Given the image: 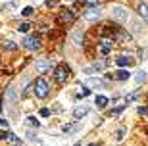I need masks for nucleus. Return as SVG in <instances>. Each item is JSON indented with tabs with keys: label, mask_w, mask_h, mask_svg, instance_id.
<instances>
[{
	"label": "nucleus",
	"mask_w": 148,
	"mask_h": 146,
	"mask_svg": "<svg viewBox=\"0 0 148 146\" xmlns=\"http://www.w3.org/2000/svg\"><path fill=\"white\" fill-rule=\"evenodd\" d=\"M0 110H2V108H0Z\"/></svg>",
	"instance_id": "obj_34"
},
{
	"label": "nucleus",
	"mask_w": 148,
	"mask_h": 146,
	"mask_svg": "<svg viewBox=\"0 0 148 146\" xmlns=\"http://www.w3.org/2000/svg\"><path fill=\"white\" fill-rule=\"evenodd\" d=\"M58 21L60 23H73L75 21V16H73L71 10H62L60 14H58Z\"/></svg>",
	"instance_id": "obj_5"
},
{
	"label": "nucleus",
	"mask_w": 148,
	"mask_h": 146,
	"mask_svg": "<svg viewBox=\"0 0 148 146\" xmlns=\"http://www.w3.org/2000/svg\"><path fill=\"white\" fill-rule=\"evenodd\" d=\"M52 65H54L52 62H44V60H42V62H37V64H35V69H37L38 73H44V71L52 69Z\"/></svg>",
	"instance_id": "obj_7"
},
{
	"label": "nucleus",
	"mask_w": 148,
	"mask_h": 146,
	"mask_svg": "<svg viewBox=\"0 0 148 146\" xmlns=\"http://www.w3.org/2000/svg\"><path fill=\"white\" fill-rule=\"evenodd\" d=\"M131 77V73L127 69H119V71H115V79H119V81H127Z\"/></svg>",
	"instance_id": "obj_13"
},
{
	"label": "nucleus",
	"mask_w": 148,
	"mask_h": 146,
	"mask_svg": "<svg viewBox=\"0 0 148 146\" xmlns=\"http://www.w3.org/2000/svg\"><path fill=\"white\" fill-rule=\"evenodd\" d=\"M0 125H4V127H6V125H8V121H6V119H2V117H0Z\"/></svg>",
	"instance_id": "obj_31"
},
{
	"label": "nucleus",
	"mask_w": 148,
	"mask_h": 146,
	"mask_svg": "<svg viewBox=\"0 0 148 146\" xmlns=\"http://www.w3.org/2000/svg\"><path fill=\"white\" fill-rule=\"evenodd\" d=\"M108 102H110V100H108L106 96H102V94H98V96L94 98V104H96V106H98L100 110H104L106 106H108Z\"/></svg>",
	"instance_id": "obj_10"
},
{
	"label": "nucleus",
	"mask_w": 148,
	"mask_h": 146,
	"mask_svg": "<svg viewBox=\"0 0 148 146\" xmlns=\"http://www.w3.org/2000/svg\"><path fill=\"white\" fill-rule=\"evenodd\" d=\"M112 17L119 23H125L127 19H129V12H127V8H123V6H112Z\"/></svg>",
	"instance_id": "obj_1"
},
{
	"label": "nucleus",
	"mask_w": 148,
	"mask_h": 146,
	"mask_svg": "<svg viewBox=\"0 0 148 146\" xmlns=\"http://www.w3.org/2000/svg\"><path fill=\"white\" fill-rule=\"evenodd\" d=\"M6 141L12 142L14 146H21V141H19V138H17V136L14 135V133H6Z\"/></svg>",
	"instance_id": "obj_15"
},
{
	"label": "nucleus",
	"mask_w": 148,
	"mask_h": 146,
	"mask_svg": "<svg viewBox=\"0 0 148 146\" xmlns=\"http://www.w3.org/2000/svg\"><path fill=\"white\" fill-rule=\"evenodd\" d=\"M100 52H102V54H110L112 52V40L110 38H104V40H102V44H100Z\"/></svg>",
	"instance_id": "obj_9"
},
{
	"label": "nucleus",
	"mask_w": 148,
	"mask_h": 146,
	"mask_svg": "<svg viewBox=\"0 0 148 146\" xmlns=\"http://www.w3.org/2000/svg\"><path fill=\"white\" fill-rule=\"evenodd\" d=\"M6 100H8V104H14L17 100V94H16V87L12 85L10 88H8V92H6Z\"/></svg>",
	"instance_id": "obj_8"
},
{
	"label": "nucleus",
	"mask_w": 148,
	"mask_h": 146,
	"mask_svg": "<svg viewBox=\"0 0 148 146\" xmlns=\"http://www.w3.org/2000/svg\"><path fill=\"white\" fill-rule=\"evenodd\" d=\"M123 135H125V129H119L117 133H115V141H121V138H123Z\"/></svg>",
	"instance_id": "obj_24"
},
{
	"label": "nucleus",
	"mask_w": 148,
	"mask_h": 146,
	"mask_svg": "<svg viewBox=\"0 0 148 146\" xmlns=\"http://www.w3.org/2000/svg\"><path fill=\"white\" fill-rule=\"evenodd\" d=\"M40 115H42V117H48V115H50V110L48 108H42V110H40Z\"/></svg>",
	"instance_id": "obj_28"
},
{
	"label": "nucleus",
	"mask_w": 148,
	"mask_h": 146,
	"mask_svg": "<svg viewBox=\"0 0 148 146\" xmlns=\"http://www.w3.org/2000/svg\"><path fill=\"white\" fill-rule=\"evenodd\" d=\"M29 27H31L29 23H21V25H19V31H21V33H27V31H29Z\"/></svg>",
	"instance_id": "obj_25"
},
{
	"label": "nucleus",
	"mask_w": 148,
	"mask_h": 146,
	"mask_svg": "<svg viewBox=\"0 0 148 146\" xmlns=\"http://www.w3.org/2000/svg\"><path fill=\"white\" fill-rule=\"evenodd\" d=\"M2 46H4L6 50H16V48H17V44H16V42H12V40H6Z\"/></svg>",
	"instance_id": "obj_18"
},
{
	"label": "nucleus",
	"mask_w": 148,
	"mask_h": 146,
	"mask_svg": "<svg viewBox=\"0 0 148 146\" xmlns=\"http://www.w3.org/2000/svg\"><path fill=\"white\" fill-rule=\"evenodd\" d=\"M87 114H88V110H87V108H75V110H73V117H75V119L85 117Z\"/></svg>",
	"instance_id": "obj_16"
},
{
	"label": "nucleus",
	"mask_w": 148,
	"mask_h": 146,
	"mask_svg": "<svg viewBox=\"0 0 148 146\" xmlns=\"http://www.w3.org/2000/svg\"><path fill=\"white\" fill-rule=\"evenodd\" d=\"M77 129H79V125H66V127H64L66 133H73V131H77Z\"/></svg>",
	"instance_id": "obj_21"
},
{
	"label": "nucleus",
	"mask_w": 148,
	"mask_h": 146,
	"mask_svg": "<svg viewBox=\"0 0 148 146\" xmlns=\"http://www.w3.org/2000/svg\"><path fill=\"white\" fill-rule=\"evenodd\" d=\"M115 64L119 65V67H125V65H131L133 64V58H129V56H119V58L115 60Z\"/></svg>",
	"instance_id": "obj_11"
},
{
	"label": "nucleus",
	"mask_w": 148,
	"mask_h": 146,
	"mask_svg": "<svg viewBox=\"0 0 148 146\" xmlns=\"http://www.w3.org/2000/svg\"><path fill=\"white\" fill-rule=\"evenodd\" d=\"M27 125H33V127H38V119H35L33 115H31V117H27Z\"/></svg>",
	"instance_id": "obj_22"
},
{
	"label": "nucleus",
	"mask_w": 148,
	"mask_h": 146,
	"mask_svg": "<svg viewBox=\"0 0 148 146\" xmlns=\"http://www.w3.org/2000/svg\"><path fill=\"white\" fill-rule=\"evenodd\" d=\"M115 38H117L119 42H127V40H129L131 37H129V35H127L125 31H117V33H115Z\"/></svg>",
	"instance_id": "obj_17"
},
{
	"label": "nucleus",
	"mask_w": 148,
	"mask_h": 146,
	"mask_svg": "<svg viewBox=\"0 0 148 146\" xmlns=\"http://www.w3.org/2000/svg\"><path fill=\"white\" fill-rule=\"evenodd\" d=\"M85 85H87V87H104V81H102V79H94V77H90V79L85 81Z\"/></svg>",
	"instance_id": "obj_12"
},
{
	"label": "nucleus",
	"mask_w": 148,
	"mask_h": 146,
	"mask_svg": "<svg viewBox=\"0 0 148 146\" xmlns=\"http://www.w3.org/2000/svg\"><path fill=\"white\" fill-rule=\"evenodd\" d=\"M138 114H140V115H148V108H146V106H144V108L140 106V108H138Z\"/></svg>",
	"instance_id": "obj_29"
},
{
	"label": "nucleus",
	"mask_w": 148,
	"mask_h": 146,
	"mask_svg": "<svg viewBox=\"0 0 148 146\" xmlns=\"http://www.w3.org/2000/svg\"><path fill=\"white\" fill-rule=\"evenodd\" d=\"M88 146H98V144H88Z\"/></svg>",
	"instance_id": "obj_33"
},
{
	"label": "nucleus",
	"mask_w": 148,
	"mask_h": 146,
	"mask_svg": "<svg viewBox=\"0 0 148 146\" xmlns=\"http://www.w3.org/2000/svg\"><path fill=\"white\" fill-rule=\"evenodd\" d=\"M31 14H33V8H31V6H25V8H23V12H21V16H25V17H29Z\"/></svg>",
	"instance_id": "obj_19"
},
{
	"label": "nucleus",
	"mask_w": 148,
	"mask_h": 146,
	"mask_svg": "<svg viewBox=\"0 0 148 146\" xmlns=\"http://www.w3.org/2000/svg\"><path fill=\"white\" fill-rule=\"evenodd\" d=\"M85 17H87L88 21H96L100 17V8L96 6V8H90V10H87V14H85Z\"/></svg>",
	"instance_id": "obj_6"
},
{
	"label": "nucleus",
	"mask_w": 148,
	"mask_h": 146,
	"mask_svg": "<svg viewBox=\"0 0 148 146\" xmlns=\"http://www.w3.org/2000/svg\"><path fill=\"white\" fill-rule=\"evenodd\" d=\"M48 90H50L48 83L44 81L42 77H38L37 81H35V94H37L38 98H46L48 96Z\"/></svg>",
	"instance_id": "obj_2"
},
{
	"label": "nucleus",
	"mask_w": 148,
	"mask_h": 146,
	"mask_svg": "<svg viewBox=\"0 0 148 146\" xmlns=\"http://www.w3.org/2000/svg\"><path fill=\"white\" fill-rule=\"evenodd\" d=\"M56 4V0H46V6H54Z\"/></svg>",
	"instance_id": "obj_30"
},
{
	"label": "nucleus",
	"mask_w": 148,
	"mask_h": 146,
	"mask_svg": "<svg viewBox=\"0 0 148 146\" xmlns=\"http://www.w3.org/2000/svg\"><path fill=\"white\" fill-rule=\"evenodd\" d=\"M71 40H73L75 46H81V44H83V31H75V33H73V37H71Z\"/></svg>",
	"instance_id": "obj_14"
},
{
	"label": "nucleus",
	"mask_w": 148,
	"mask_h": 146,
	"mask_svg": "<svg viewBox=\"0 0 148 146\" xmlns=\"http://www.w3.org/2000/svg\"><path fill=\"white\" fill-rule=\"evenodd\" d=\"M123 110H125V104H121L119 108H115V110H114V112H112V115H115V117H117V115H119V114H121V112H123Z\"/></svg>",
	"instance_id": "obj_23"
},
{
	"label": "nucleus",
	"mask_w": 148,
	"mask_h": 146,
	"mask_svg": "<svg viewBox=\"0 0 148 146\" xmlns=\"http://www.w3.org/2000/svg\"><path fill=\"white\" fill-rule=\"evenodd\" d=\"M67 77H69V67H67L66 64H60L58 67H56V71H54V79H56V83H66L67 81Z\"/></svg>",
	"instance_id": "obj_3"
},
{
	"label": "nucleus",
	"mask_w": 148,
	"mask_h": 146,
	"mask_svg": "<svg viewBox=\"0 0 148 146\" xmlns=\"http://www.w3.org/2000/svg\"><path fill=\"white\" fill-rule=\"evenodd\" d=\"M0 138H6V133H2V131H0Z\"/></svg>",
	"instance_id": "obj_32"
},
{
	"label": "nucleus",
	"mask_w": 148,
	"mask_h": 146,
	"mask_svg": "<svg viewBox=\"0 0 148 146\" xmlns=\"http://www.w3.org/2000/svg\"><path fill=\"white\" fill-rule=\"evenodd\" d=\"M23 46L27 50H38L40 48V37L38 35H31V37H27L25 40H23Z\"/></svg>",
	"instance_id": "obj_4"
},
{
	"label": "nucleus",
	"mask_w": 148,
	"mask_h": 146,
	"mask_svg": "<svg viewBox=\"0 0 148 146\" xmlns=\"http://www.w3.org/2000/svg\"><path fill=\"white\" fill-rule=\"evenodd\" d=\"M144 79H146V73H144V71H140V73L137 75V83H143Z\"/></svg>",
	"instance_id": "obj_26"
},
{
	"label": "nucleus",
	"mask_w": 148,
	"mask_h": 146,
	"mask_svg": "<svg viewBox=\"0 0 148 146\" xmlns=\"http://www.w3.org/2000/svg\"><path fill=\"white\" fill-rule=\"evenodd\" d=\"M77 96H79V98H85V96H88V88H83V90L79 92Z\"/></svg>",
	"instance_id": "obj_27"
},
{
	"label": "nucleus",
	"mask_w": 148,
	"mask_h": 146,
	"mask_svg": "<svg viewBox=\"0 0 148 146\" xmlns=\"http://www.w3.org/2000/svg\"><path fill=\"white\" fill-rule=\"evenodd\" d=\"M140 16H143L144 17V19H146V21H148V6H140Z\"/></svg>",
	"instance_id": "obj_20"
}]
</instances>
